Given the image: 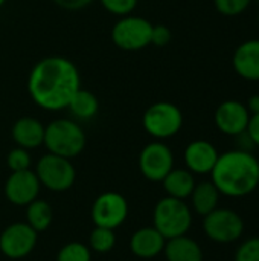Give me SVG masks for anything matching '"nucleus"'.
I'll use <instances>...</instances> for the list:
<instances>
[{
	"instance_id": "nucleus-1",
	"label": "nucleus",
	"mask_w": 259,
	"mask_h": 261,
	"mask_svg": "<svg viewBox=\"0 0 259 261\" xmlns=\"http://www.w3.org/2000/svg\"><path fill=\"white\" fill-rule=\"evenodd\" d=\"M81 89V75L73 61L52 55L40 60L27 76L31 99L43 110L67 109L73 95Z\"/></svg>"
},
{
	"instance_id": "nucleus-2",
	"label": "nucleus",
	"mask_w": 259,
	"mask_h": 261,
	"mask_svg": "<svg viewBox=\"0 0 259 261\" xmlns=\"http://www.w3.org/2000/svg\"><path fill=\"white\" fill-rule=\"evenodd\" d=\"M211 182L220 194L246 197L259 187V161L247 150H231L218 156Z\"/></svg>"
},
{
	"instance_id": "nucleus-3",
	"label": "nucleus",
	"mask_w": 259,
	"mask_h": 261,
	"mask_svg": "<svg viewBox=\"0 0 259 261\" xmlns=\"http://www.w3.org/2000/svg\"><path fill=\"white\" fill-rule=\"evenodd\" d=\"M43 145L46 147L47 153L73 159L84 151L87 145V136L84 128L75 119L60 118L46 125Z\"/></svg>"
},
{
	"instance_id": "nucleus-4",
	"label": "nucleus",
	"mask_w": 259,
	"mask_h": 261,
	"mask_svg": "<svg viewBox=\"0 0 259 261\" xmlns=\"http://www.w3.org/2000/svg\"><path fill=\"white\" fill-rule=\"evenodd\" d=\"M153 226L166 240L186 236L192 226V210L185 200L162 197L153 211Z\"/></svg>"
},
{
	"instance_id": "nucleus-5",
	"label": "nucleus",
	"mask_w": 259,
	"mask_h": 261,
	"mask_svg": "<svg viewBox=\"0 0 259 261\" xmlns=\"http://www.w3.org/2000/svg\"><path fill=\"white\" fill-rule=\"evenodd\" d=\"M143 130L156 141H165L176 136L183 127L182 110L168 101L151 104L142 116Z\"/></svg>"
},
{
	"instance_id": "nucleus-6",
	"label": "nucleus",
	"mask_w": 259,
	"mask_h": 261,
	"mask_svg": "<svg viewBox=\"0 0 259 261\" xmlns=\"http://www.w3.org/2000/svg\"><path fill=\"white\" fill-rule=\"evenodd\" d=\"M35 174L40 185L52 193H64L70 190L76 180V170L72 159H66L52 153L43 154L37 165Z\"/></svg>"
},
{
	"instance_id": "nucleus-7",
	"label": "nucleus",
	"mask_w": 259,
	"mask_h": 261,
	"mask_svg": "<svg viewBox=\"0 0 259 261\" xmlns=\"http://www.w3.org/2000/svg\"><path fill=\"white\" fill-rule=\"evenodd\" d=\"M153 23L139 15H124L111 28V41L125 52H137L151 44Z\"/></svg>"
},
{
	"instance_id": "nucleus-8",
	"label": "nucleus",
	"mask_w": 259,
	"mask_h": 261,
	"mask_svg": "<svg viewBox=\"0 0 259 261\" xmlns=\"http://www.w3.org/2000/svg\"><path fill=\"white\" fill-rule=\"evenodd\" d=\"M203 231L215 243H234L244 232V222L240 214L229 208H215L203 217Z\"/></svg>"
},
{
	"instance_id": "nucleus-9",
	"label": "nucleus",
	"mask_w": 259,
	"mask_h": 261,
	"mask_svg": "<svg viewBox=\"0 0 259 261\" xmlns=\"http://www.w3.org/2000/svg\"><path fill=\"white\" fill-rule=\"evenodd\" d=\"M92 222L95 226L116 231L122 226L130 214L127 199L118 191H105L99 194L92 205Z\"/></svg>"
},
{
	"instance_id": "nucleus-10",
	"label": "nucleus",
	"mask_w": 259,
	"mask_h": 261,
	"mask_svg": "<svg viewBox=\"0 0 259 261\" xmlns=\"http://www.w3.org/2000/svg\"><path fill=\"white\" fill-rule=\"evenodd\" d=\"M37 242L38 232L26 222H14L0 232V252L9 260H23L32 254Z\"/></svg>"
},
{
	"instance_id": "nucleus-11",
	"label": "nucleus",
	"mask_w": 259,
	"mask_h": 261,
	"mask_svg": "<svg viewBox=\"0 0 259 261\" xmlns=\"http://www.w3.org/2000/svg\"><path fill=\"white\" fill-rule=\"evenodd\" d=\"M174 168V153L163 141L147 144L139 154V170L150 182H162Z\"/></svg>"
},
{
	"instance_id": "nucleus-12",
	"label": "nucleus",
	"mask_w": 259,
	"mask_h": 261,
	"mask_svg": "<svg viewBox=\"0 0 259 261\" xmlns=\"http://www.w3.org/2000/svg\"><path fill=\"white\" fill-rule=\"evenodd\" d=\"M41 191L40 180L34 170H23V171H11L8 176L3 193L6 200L14 206L26 208L31 202L38 199Z\"/></svg>"
},
{
	"instance_id": "nucleus-13",
	"label": "nucleus",
	"mask_w": 259,
	"mask_h": 261,
	"mask_svg": "<svg viewBox=\"0 0 259 261\" xmlns=\"http://www.w3.org/2000/svg\"><path fill=\"white\" fill-rule=\"evenodd\" d=\"M250 113L246 104L237 99H227L221 102L214 115L217 128L227 136H240L246 133Z\"/></svg>"
},
{
	"instance_id": "nucleus-14",
	"label": "nucleus",
	"mask_w": 259,
	"mask_h": 261,
	"mask_svg": "<svg viewBox=\"0 0 259 261\" xmlns=\"http://www.w3.org/2000/svg\"><path fill=\"white\" fill-rule=\"evenodd\" d=\"M218 156L220 153L215 145L205 139L189 142L183 153L185 165L192 174H211Z\"/></svg>"
},
{
	"instance_id": "nucleus-15",
	"label": "nucleus",
	"mask_w": 259,
	"mask_h": 261,
	"mask_svg": "<svg viewBox=\"0 0 259 261\" xmlns=\"http://www.w3.org/2000/svg\"><path fill=\"white\" fill-rule=\"evenodd\" d=\"M165 243L166 239L154 226H143L131 234L130 251L137 258L151 260L163 254Z\"/></svg>"
},
{
	"instance_id": "nucleus-16",
	"label": "nucleus",
	"mask_w": 259,
	"mask_h": 261,
	"mask_svg": "<svg viewBox=\"0 0 259 261\" xmlns=\"http://www.w3.org/2000/svg\"><path fill=\"white\" fill-rule=\"evenodd\" d=\"M232 66L238 76L247 81H259V40L241 43L234 52Z\"/></svg>"
},
{
	"instance_id": "nucleus-17",
	"label": "nucleus",
	"mask_w": 259,
	"mask_h": 261,
	"mask_svg": "<svg viewBox=\"0 0 259 261\" xmlns=\"http://www.w3.org/2000/svg\"><path fill=\"white\" fill-rule=\"evenodd\" d=\"M44 128L46 125H43L40 119L34 116H23L14 122L11 128V136L17 147L26 148L31 151L43 145Z\"/></svg>"
},
{
	"instance_id": "nucleus-18",
	"label": "nucleus",
	"mask_w": 259,
	"mask_h": 261,
	"mask_svg": "<svg viewBox=\"0 0 259 261\" xmlns=\"http://www.w3.org/2000/svg\"><path fill=\"white\" fill-rule=\"evenodd\" d=\"M163 255L166 261H203L202 246L188 236L166 240Z\"/></svg>"
},
{
	"instance_id": "nucleus-19",
	"label": "nucleus",
	"mask_w": 259,
	"mask_h": 261,
	"mask_svg": "<svg viewBox=\"0 0 259 261\" xmlns=\"http://www.w3.org/2000/svg\"><path fill=\"white\" fill-rule=\"evenodd\" d=\"M160 184L163 185L166 196L186 200L191 197L197 182L188 168H172Z\"/></svg>"
},
{
	"instance_id": "nucleus-20",
	"label": "nucleus",
	"mask_w": 259,
	"mask_h": 261,
	"mask_svg": "<svg viewBox=\"0 0 259 261\" xmlns=\"http://www.w3.org/2000/svg\"><path fill=\"white\" fill-rule=\"evenodd\" d=\"M220 191L217 190V187L211 182V180H205L200 184H195V188L191 194V205L192 210L205 217L206 214H209L211 211H214L215 208H218V202H220Z\"/></svg>"
},
{
	"instance_id": "nucleus-21",
	"label": "nucleus",
	"mask_w": 259,
	"mask_h": 261,
	"mask_svg": "<svg viewBox=\"0 0 259 261\" xmlns=\"http://www.w3.org/2000/svg\"><path fill=\"white\" fill-rule=\"evenodd\" d=\"M67 109L70 110V115L78 121H89L96 116L99 112V101L96 95L90 90L79 89L73 98L70 99Z\"/></svg>"
},
{
	"instance_id": "nucleus-22",
	"label": "nucleus",
	"mask_w": 259,
	"mask_h": 261,
	"mask_svg": "<svg viewBox=\"0 0 259 261\" xmlns=\"http://www.w3.org/2000/svg\"><path fill=\"white\" fill-rule=\"evenodd\" d=\"M53 222V210L49 202L43 199H35L26 206V223L35 232H44L50 228Z\"/></svg>"
},
{
	"instance_id": "nucleus-23",
	"label": "nucleus",
	"mask_w": 259,
	"mask_h": 261,
	"mask_svg": "<svg viewBox=\"0 0 259 261\" xmlns=\"http://www.w3.org/2000/svg\"><path fill=\"white\" fill-rule=\"evenodd\" d=\"M92 252L96 254H108L116 246V234L113 229L95 226L89 236V245Z\"/></svg>"
},
{
	"instance_id": "nucleus-24",
	"label": "nucleus",
	"mask_w": 259,
	"mask_h": 261,
	"mask_svg": "<svg viewBox=\"0 0 259 261\" xmlns=\"http://www.w3.org/2000/svg\"><path fill=\"white\" fill-rule=\"evenodd\" d=\"M56 261H92V251L85 243L69 242L60 248Z\"/></svg>"
},
{
	"instance_id": "nucleus-25",
	"label": "nucleus",
	"mask_w": 259,
	"mask_h": 261,
	"mask_svg": "<svg viewBox=\"0 0 259 261\" xmlns=\"http://www.w3.org/2000/svg\"><path fill=\"white\" fill-rule=\"evenodd\" d=\"M6 165L11 171L29 170L32 165V158H31L29 150L21 148V147H14L12 150H9L6 156Z\"/></svg>"
},
{
	"instance_id": "nucleus-26",
	"label": "nucleus",
	"mask_w": 259,
	"mask_h": 261,
	"mask_svg": "<svg viewBox=\"0 0 259 261\" xmlns=\"http://www.w3.org/2000/svg\"><path fill=\"white\" fill-rule=\"evenodd\" d=\"M250 3L252 0H214L217 11L226 17H235L243 14L250 6Z\"/></svg>"
},
{
	"instance_id": "nucleus-27",
	"label": "nucleus",
	"mask_w": 259,
	"mask_h": 261,
	"mask_svg": "<svg viewBox=\"0 0 259 261\" xmlns=\"http://www.w3.org/2000/svg\"><path fill=\"white\" fill-rule=\"evenodd\" d=\"M99 2L107 12L118 17L133 14V11L139 3V0H99Z\"/></svg>"
},
{
	"instance_id": "nucleus-28",
	"label": "nucleus",
	"mask_w": 259,
	"mask_h": 261,
	"mask_svg": "<svg viewBox=\"0 0 259 261\" xmlns=\"http://www.w3.org/2000/svg\"><path fill=\"white\" fill-rule=\"evenodd\" d=\"M235 261H259V237H252L240 245Z\"/></svg>"
},
{
	"instance_id": "nucleus-29",
	"label": "nucleus",
	"mask_w": 259,
	"mask_h": 261,
	"mask_svg": "<svg viewBox=\"0 0 259 261\" xmlns=\"http://www.w3.org/2000/svg\"><path fill=\"white\" fill-rule=\"evenodd\" d=\"M172 38V32L168 26L165 24H153L151 29V44L157 47L166 46Z\"/></svg>"
},
{
	"instance_id": "nucleus-30",
	"label": "nucleus",
	"mask_w": 259,
	"mask_h": 261,
	"mask_svg": "<svg viewBox=\"0 0 259 261\" xmlns=\"http://www.w3.org/2000/svg\"><path fill=\"white\" fill-rule=\"evenodd\" d=\"M246 135L249 136V139L252 141L253 145L259 147V113L258 115H252L247 124V130Z\"/></svg>"
},
{
	"instance_id": "nucleus-31",
	"label": "nucleus",
	"mask_w": 259,
	"mask_h": 261,
	"mask_svg": "<svg viewBox=\"0 0 259 261\" xmlns=\"http://www.w3.org/2000/svg\"><path fill=\"white\" fill-rule=\"evenodd\" d=\"M53 2L66 11H78L92 5L95 0H53Z\"/></svg>"
},
{
	"instance_id": "nucleus-32",
	"label": "nucleus",
	"mask_w": 259,
	"mask_h": 261,
	"mask_svg": "<svg viewBox=\"0 0 259 261\" xmlns=\"http://www.w3.org/2000/svg\"><path fill=\"white\" fill-rule=\"evenodd\" d=\"M246 107H247V110H249L250 116H252V115H258L259 113V93H256V95H252V96L247 99V104H246Z\"/></svg>"
},
{
	"instance_id": "nucleus-33",
	"label": "nucleus",
	"mask_w": 259,
	"mask_h": 261,
	"mask_svg": "<svg viewBox=\"0 0 259 261\" xmlns=\"http://www.w3.org/2000/svg\"><path fill=\"white\" fill-rule=\"evenodd\" d=\"M5 2H6V0H0V8H2V6L5 5Z\"/></svg>"
},
{
	"instance_id": "nucleus-34",
	"label": "nucleus",
	"mask_w": 259,
	"mask_h": 261,
	"mask_svg": "<svg viewBox=\"0 0 259 261\" xmlns=\"http://www.w3.org/2000/svg\"><path fill=\"white\" fill-rule=\"evenodd\" d=\"M258 23H259V11H258Z\"/></svg>"
},
{
	"instance_id": "nucleus-35",
	"label": "nucleus",
	"mask_w": 259,
	"mask_h": 261,
	"mask_svg": "<svg viewBox=\"0 0 259 261\" xmlns=\"http://www.w3.org/2000/svg\"><path fill=\"white\" fill-rule=\"evenodd\" d=\"M256 2H259V0H256Z\"/></svg>"
}]
</instances>
